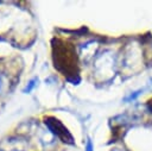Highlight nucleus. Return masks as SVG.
<instances>
[{
  "label": "nucleus",
  "mask_w": 152,
  "mask_h": 151,
  "mask_svg": "<svg viewBox=\"0 0 152 151\" xmlns=\"http://www.w3.org/2000/svg\"><path fill=\"white\" fill-rule=\"evenodd\" d=\"M45 125L62 141L68 143V144H74L72 136L69 133V131L66 130V127L58 119H56V118H48V119H45Z\"/></svg>",
  "instance_id": "f257e3e1"
},
{
  "label": "nucleus",
  "mask_w": 152,
  "mask_h": 151,
  "mask_svg": "<svg viewBox=\"0 0 152 151\" xmlns=\"http://www.w3.org/2000/svg\"><path fill=\"white\" fill-rule=\"evenodd\" d=\"M37 83H38V78L37 77H33L32 80H30V82L27 83V86L24 88V93H31L32 90H33V88L37 86Z\"/></svg>",
  "instance_id": "f03ea898"
},
{
  "label": "nucleus",
  "mask_w": 152,
  "mask_h": 151,
  "mask_svg": "<svg viewBox=\"0 0 152 151\" xmlns=\"http://www.w3.org/2000/svg\"><path fill=\"white\" fill-rule=\"evenodd\" d=\"M86 151H93V145H91V141H90V140H88V143H87V149H86Z\"/></svg>",
  "instance_id": "7ed1b4c3"
}]
</instances>
